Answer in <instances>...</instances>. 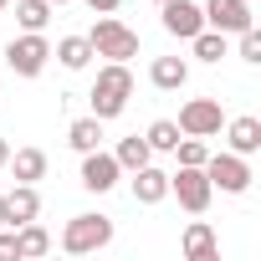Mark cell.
Returning a JSON list of instances; mask_svg holds the SVG:
<instances>
[{
    "instance_id": "3",
    "label": "cell",
    "mask_w": 261,
    "mask_h": 261,
    "mask_svg": "<svg viewBox=\"0 0 261 261\" xmlns=\"http://www.w3.org/2000/svg\"><path fill=\"white\" fill-rule=\"evenodd\" d=\"M113 241V215H72L62 225V251L67 256H92Z\"/></svg>"
},
{
    "instance_id": "19",
    "label": "cell",
    "mask_w": 261,
    "mask_h": 261,
    "mask_svg": "<svg viewBox=\"0 0 261 261\" xmlns=\"http://www.w3.org/2000/svg\"><path fill=\"white\" fill-rule=\"evenodd\" d=\"M67 144L77 149V154H87V149H102V118H77L72 128H67Z\"/></svg>"
},
{
    "instance_id": "13",
    "label": "cell",
    "mask_w": 261,
    "mask_h": 261,
    "mask_svg": "<svg viewBox=\"0 0 261 261\" xmlns=\"http://www.w3.org/2000/svg\"><path fill=\"white\" fill-rule=\"evenodd\" d=\"M149 82H154L159 92H179V87L190 82V62H185V57H154Z\"/></svg>"
},
{
    "instance_id": "25",
    "label": "cell",
    "mask_w": 261,
    "mask_h": 261,
    "mask_svg": "<svg viewBox=\"0 0 261 261\" xmlns=\"http://www.w3.org/2000/svg\"><path fill=\"white\" fill-rule=\"evenodd\" d=\"M241 62H261V31L256 26L241 31Z\"/></svg>"
},
{
    "instance_id": "4",
    "label": "cell",
    "mask_w": 261,
    "mask_h": 261,
    "mask_svg": "<svg viewBox=\"0 0 261 261\" xmlns=\"http://www.w3.org/2000/svg\"><path fill=\"white\" fill-rule=\"evenodd\" d=\"M46 62H51V41H46L41 31H26V36H16V41L6 46V67H11L16 77H41Z\"/></svg>"
},
{
    "instance_id": "23",
    "label": "cell",
    "mask_w": 261,
    "mask_h": 261,
    "mask_svg": "<svg viewBox=\"0 0 261 261\" xmlns=\"http://www.w3.org/2000/svg\"><path fill=\"white\" fill-rule=\"evenodd\" d=\"M190 41H195V57L200 62H220L225 57V31H195Z\"/></svg>"
},
{
    "instance_id": "5",
    "label": "cell",
    "mask_w": 261,
    "mask_h": 261,
    "mask_svg": "<svg viewBox=\"0 0 261 261\" xmlns=\"http://www.w3.org/2000/svg\"><path fill=\"white\" fill-rule=\"evenodd\" d=\"M169 195L190 210V215H205L210 210V195H215V185L205 179V169L200 164H179L174 174H169Z\"/></svg>"
},
{
    "instance_id": "31",
    "label": "cell",
    "mask_w": 261,
    "mask_h": 261,
    "mask_svg": "<svg viewBox=\"0 0 261 261\" xmlns=\"http://www.w3.org/2000/svg\"><path fill=\"white\" fill-rule=\"evenodd\" d=\"M0 11H6V0H0Z\"/></svg>"
},
{
    "instance_id": "9",
    "label": "cell",
    "mask_w": 261,
    "mask_h": 261,
    "mask_svg": "<svg viewBox=\"0 0 261 261\" xmlns=\"http://www.w3.org/2000/svg\"><path fill=\"white\" fill-rule=\"evenodd\" d=\"M118 159L113 154H102V149H87L82 154V190H92V195H108L113 185H118Z\"/></svg>"
},
{
    "instance_id": "26",
    "label": "cell",
    "mask_w": 261,
    "mask_h": 261,
    "mask_svg": "<svg viewBox=\"0 0 261 261\" xmlns=\"http://www.w3.org/2000/svg\"><path fill=\"white\" fill-rule=\"evenodd\" d=\"M0 256H16V225H11V230L0 225Z\"/></svg>"
},
{
    "instance_id": "28",
    "label": "cell",
    "mask_w": 261,
    "mask_h": 261,
    "mask_svg": "<svg viewBox=\"0 0 261 261\" xmlns=\"http://www.w3.org/2000/svg\"><path fill=\"white\" fill-rule=\"evenodd\" d=\"M6 159H11V144H6V139H0V169H6Z\"/></svg>"
},
{
    "instance_id": "24",
    "label": "cell",
    "mask_w": 261,
    "mask_h": 261,
    "mask_svg": "<svg viewBox=\"0 0 261 261\" xmlns=\"http://www.w3.org/2000/svg\"><path fill=\"white\" fill-rule=\"evenodd\" d=\"M174 159H179V164H205V159H210V149H205V139H190V134H179V144H174Z\"/></svg>"
},
{
    "instance_id": "12",
    "label": "cell",
    "mask_w": 261,
    "mask_h": 261,
    "mask_svg": "<svg viewBox=\"0 0 261 261\" xmlns=\"http://www.w3.org/2000/svg\"><path fill=\"white\" fill-rule=\"evenodd\" d=\"M225 139H230V154H241V159H251L256 149H261V118H230L225 123Z\"/></svg>"
},
{
    "instance_id": "7",
    "label": "cell",
    "mask_w": 261,
    "mask_h": 261,
    "mask_svg": "<svg viewBox=\"0 0 261 261\" xmlns=\"http://www.w3.org/2000/svg\"><path fill=\"white\" fill-rule=\"evenodd\" d=\"M220 128H225V113H220L215 97H190V102L179 108V134L210 139V134H220Z\"/></svg>"
},
{
    "instance_id": "2",
    "label": "cell",
    "mask_w": 261,
    "mask_h": 261,
    "mask_svg": "<svg viewBox=\"0 0 261 261\" xmlns=\"http://www.w3.org/2000/svg\"><path fill=\"white\" fill-rule=\"evenodd\" d=\"M87 41H92V57H108V62H128V57H139V31H134V26H123L113 11L97 16V26L87 31Z\"/></svg>"
},
{
    "instance_id": "30",
    "label": "cell",
    "mask_w": 261,
    "mask_h": 261,
    "mask_svg": "<svg viewBox=\"0 0 261 261\" xmlns=\"http://www.w3.org/2000/svg\"><path fill=\"white\" fill-rule=\"evenodd\" d=\"M51 6H67V0H51Z\"/></svg>"
},
{
    "instance_id": "32",
    "label": "cell",
    "mask_w": 261,
    "mask_h": 261,
    "mask_svg": "<svg viewBox=\"0 0 261 261\" xmlns=\"http://www.w3.org/2000/svg\"><path fill=\"white\" fill-rule=\"evenodd\" d=\"M154 6H164V0H154Z\"/></svg>"
},
{
    "instance_id": "8",
    "label": "cell",
    "mask_w": 261,
    "mask_h": 261,
    "mask_svg": "<svg viewBox=\"0 0 261 261\" xmlns=\"http://www.w3.org/2000/svg\"><path fill=\"white\" fill-rule=\"evenodd\" d=\"M200 11H205V26H215V31H225V36H241L246 26H256L246 0H205Z\"/></svg>"
},
{
    "instance_id": "10",
    "label": "cell",
    "mask_w": 261,
    "mask_h": 261,
    "mask_svg": "<svg viewBox=\"0 0 261 261\" xmlns=\"http://www.w3.org/2000/svg\"><path fill=\"white\" fill-rule=\"evenodd\" d=\"M164 31L169 36H179V41H190L195 31H205V11L195 6V0H164Z\"/></svg>"
},
{
    "instance_id": "17",
    "label": "cell",
    "mask_w": 261,
    "mask_h": 261,
    "mask_svg": "<svg viewBox=\"0 0 261 261\" xmlns=\"http://www.w3.org/2000/svg\"><path fill=\"white\" fill-rule=\"evenodd\" d=\"M51 57H57V62H62L67 72H82V67L92 62V41H87V36H62Z\"/></svg>"
},
{
    "instance_id": "20",
    "label": "cell",
    "mask_w": 261,
    "mask_h": 261,
    "mask_svg": "<svg viewBox=\"0 0 261 261\" xmlns=\"http://www.w3.org/2000/svg\"><path fill=\"white\" fill-rule=\"evenodd\" d=\"M113 159H118V169H128V174H134V169H144L149 159H154V149H149V139H123L118 149H113Z\"/></svg>"
},
{
    "instance_id": "22",
    "label": "cell",
    "mask_w": 261,
    "mask_h": 261,
    "mask_svg": "<svg viewBox=\"0 0 261 261\" xmlns=\"http://www.w3.org/2000/svg\"><path fill=\"white\" fill-rule=\"evenodd\" d=\"M144 139H149L154 154H174V144H179V123H174V118H159V123H149Z\"/></svg>"
},
{
    "instance_id": "27",
    "label": "cell",
    "mask_w": 261,
    "mask_h": 261,
    "mask_svg": "<svg viewBox=\"0 0 261 261\" xmlns=\"http://www.w3.org/2000/svg\"><path fill=\"white\" fill-rule=\"evenodd\" d=\"M87 6H92L97 16H108V11H118V6H123V0H87Z\"/></svg>"
},
{
    "instance_id": "21",
    "label": "cell",
    "mask_w": 261,
    "mask_h": 261,
    "mask_svg": "<svg viewBox=\"0 0 261 261\" xmlns=\"http://www.w3.org/2000/svg\"><path fill=\"white\" fill-rule=\"evenodd\" d=\"M16 21H21V31H46L51 0H16Z\"/></svg>"
},
{
    "instance_id": "15",
    "label": "cell",
    "mask_w": 261,
    "mask_h": 261,
    "mask_svg": "<svg viewBox=\"0 0 261 261\" xmlns=\"http://www.w3.org/2000/svg\"><path fill=\"white\" fill-rule=\"evenodd\" d=\"M46 251H51V230H46V225H36V220L16 225V256H21V261H36V256H46Z\"/></svg>"
},
{
    "instance_id": "6",
    "label": "cell",
    "mask_w": 261,
    "mask_h": 261,
    "mask_svg": "<svg viewBox=\"0 0 261 261\" xmlns=\"http://www.w3.org/2000/svg\"><path fill=\"white\" fill-rule=\"evenodd\" d=\"M200 169H205V179H210L215 190H225V195H246V190H251V164H246L241 154H210Z\"/></svg>"
},
{
    "instance_id": "14",
    "label": "cell",
    "mask_w": 261,
    "mask_h": 261,
    "mask_svg": "<svg viewBox=\"0 0 261 261\" xmlns=\"http://www.w3.org/2000/svg\"><path fill=\"white\" fill-rule=\"evenodd\" d=\"M6 215H11V225L36 220V215H41V195H36V185H16V190L6 195Z\"/></svg>"
},
{
    "instance_id": "18",
    "label": "cell",
    "mask_w": 261,
    "mask_h": 261,
    "mask_svg": "<svg viewBox=\"0 0 261 261\" xmlns=\"http://www.w3.org/2000/svg\"><path fill=\"white\" fill-rule=\"evenodd\" d=\"M215 251H220V246H215V230H210L205 220H195V225L185 230V256H190V261H215Z\"/></svg>"
},
{
    "instance_id": "11",
    "label": "cell",
    "mask_w": 261,
    "mask_h": 261,
    "mask_svg": "<svg viewBox=\"0 0 261 261\" xmlns=\"http://www.w3.org/2000/svg\"><path fill=\"white\" fill-rule=\"evenodd\" d=\"M134 200H139V205H159V200H169V174L154 169V159H149L144 169H134Z\"/></svg>"
},
{
    "instance_id": "1",
    "label": "cell",
    "mask_w": 261,
    "mask_h": 261,
    "mask_svg": "<svg viewBox=\"0 0 261 261\" xmlns=\"http://www.w3.org/2000/svg\"><path fill=\"white\" fill-rule=\"evenodd\" d=\"M92 118H118L123 108H128V97H134V72H128V62H108V67H97V82H92Z\"/></svg>"
},
{
    "instance_id": "29",
    "label": "cell",
    "mask_w": 261,
    "mask_h": 261,
    "mask_svg": "<svg viewBox=\"0 0 261 261\" xmlns=\"http://www.w3.org/2000/svg\"><path fill=\"white\" fill-rule=\"evenodd\" d=\"M0 225H11V215H6V195H0Z\"/></svg>"
},
{
    "instance_id": "16",
    "label": "cell",
    "mask_w": 261,
    "mask_h": 261,
    "mask_svg": "<svg viewBox=\"0 0 261 261\" xmlns=\"http://www.w3.org/2000/svg\"><path fill=\"white\" fill-rule=\"evenodd\" d=\"M6 164H11L16 185H36V179L46 174V154H41V149H16V154H11Z\"/></svg>"
}]
</instances>
